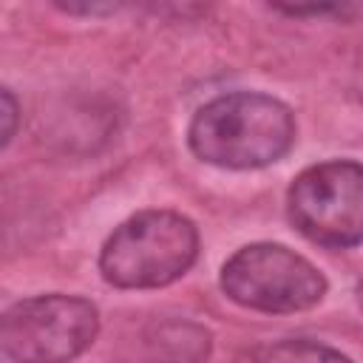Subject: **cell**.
<instances>
[{"label":"cell","instance_id":"obj_1","mask_svg":"<svg viewBox=\"0 0 363 363\" xmlns=\"http://www.w3.org/2000/svg\"><path fill=\"white\" fill-rule=\"evenodd\" d=\"M295 142L292 111L258 91H233L196 111L187 128L190 150L216 167L255 170L278 162Z\"/></svg>","mask_w":363,"mask_h":363},{"label":"cell","instance_id":"obj_2","mask_svg":"<svg viewBox=\"0 0 363 363\" xmlns=\"http://www.w3.org/2000/svg\"><path fill=\"white\" fill-rule=\"evenodd\" d=\"M199 255L196 224L173 210H142L122 221L99 252V272L119 289H156L182 278Z\"/></svg>","mask_w":363,"mask_h":363},{"label":"cell","instance_id":"obj_3","mask_svg":"<svg viewBox=\"0 0 363 363\" xmlns=\"http://www.w3.org/2000/svg\"><path fill=\"white\" fill-rule=\"evenodd\" d=\"M99 332V312L77 295H34L3 315V363H68L79 357Z\"/></svg>","mask_w":363,"mask_h":363},{"label":"cell","instance_id":"obj_4","mask_svg":"<svg viewBox=\"0 0 363 363\" xmlns=\"http://www.w3.org/2000/svg\"><path fill=\"white\" fill-rule=\"evenodd\" d=\"M224 295L255 312H301L326 295L323 272L295 250L258 241L235 250L221 267Z\"/></svg>","mask_w":363,"mask_h":363},{"label":"cell","instance_id":"obj_5","mask_svg":"<svg viewBox=\"0 0 363 363\" xmlns=\"http://www.w3.org/2000/svg\"><path fill=\"white\" fill-rule=\"evenodd\" d=\"M289 221L315 244H363V164L332 159L298 173L286 193Z\"/></svg>","mask_w":363,"mask_h":363},{"label":"cell","instance_id":"obj_6","mask_svg":"<svg viewBox=\"0 0 363 363\" xmlns=\"http://www.w3.org/2000/svg\"><path fill=\"white\" fill-rule=\"evenodd\" d=\"M210 332L193 320H159L139 332L128 363H204Z\"/></svg>","mask_w":363,"mask_h":363},{"label":"cell","instance_id":"obj_7","mask_svg":"<svg viewBox=\"0 0 363 363\" xmlns=\"http://www.w3.org/2000/svg\"><path fill=\"white\" fill-rule=\"evenodd\" d=\"M244 363H352V360L332 346L295 337V340L261 343L244 354Z\"/></svg>","mask_w":363,"mask_h":363},{"label":"cell","instance_id":"obj_8","mask_svg":"<svg viewBox=\"0 0 363 363\" xmlns=\"http://www.w3.org/2000/svg\"><path fill=\"white\" fill-rule=\"evenodd\" d=\"M3 119H6V128H3V147L14 139V125H17V102H14V96H11V91L6 88L3 91Z\"/></svg>","mask_w":363,"mask_h":363},{"label":"cell","instance_id":"obj_9","mask_svg":"<svg viewBox=\"0 0 363 363\" xmlns=\"http://www.w3.org/2000/svg\"><path fill=\"white\" fill-rule=\"evenodd\" d=\"M357 303H360V309H363V278H360V284H357Z\"/></svg>","mask_w":363,"mask_h":363}]
</instances>
